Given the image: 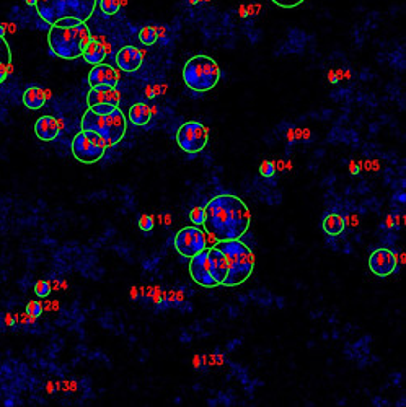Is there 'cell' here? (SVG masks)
Masks as SVG:
<instances>
[{"instance_id": "obj_1", "label": "cell", "mask_w": 406, "mask_h": 407, "mask_svg": "<svg viewBox=\"0 0 406 407\" xmlns=\"http://www.w3.org/2000/svg\"><path fill=\"white\" fill-rule=\"evenodd\" d=\"M204 227L219 241L240 240L250 228V210L237 195L221 194L207 202Z\"/></svg>"}, {"instance_id": "obj_2", "label": "cell", "mask_w": 406, "mask_h": 407, "mask_svg": "<svg viewBox=\"0 0 406 407\" xmlns=\"http://www.w3.org/2000/svg\"><path fill=\"white\" fill-rule=\"evenodd\" d=\"M90 30L85 23L75 26H57L53 25L48 33V43L51 51L60 59L72 60L80 57L90 43Z\"/></svg>"}, {"instance_id": "obj_3", "label": "cell", "mask_w": 406, "mask_h": 407, "mask_svg": "<svg viewBox=\"0 0 406 407\" xmlns=\"http://www.w3.org/2000/svg\"><path fill=\"white\" fill-rule=\"evenodd\" d=\"M225 252L228 259V274L223 280V287H239L250 279L255 269V256L245 243L240 240H225L217 245Z\"/></svg>"}, {"instance_id": "obj_4", "label": "cell", "mask_w": 406, "mask_h": 407, "mask_svg": "<svg viewBox=\"0 0 406 407\" xmlns=\"http://www.w3.org/2000/svg\"><path fill=\"white\" fill-rule=\"evenodd\" d=\"M96 3L98 0H35V8L39 17L53 26L64 18H77L85 23L92 18Z\"/></svg>"}, {"instance_id": "obj_5", "label": "cell", "mask_w": 406, "mask_h": 407, "mask_svg": "<svg viewBox=\"0 0 406 407\" xmlns=\"http://www.w3.org/2000/svg\"><path fill=\"white\" fill-rule=\"evenodd\" d=\"M128 127L123 111L116 107L110 114H96L92 107H88L82 118V130H92L100 135L106 142V147H114L123 140Z\"/></svg>"}, {"instance_id": "obj_6", "label": "cell", "mask_w": 406, "mask_h": 407, "mask_svg": "<svg viewBox=\"0 0 406 407\" xmlns=\"http://www.w3.org/2000/svg\"><path fill=\"white\" fill-rule=\"evenodd\" d=\"M219 78H221V69L209 55H194L183 67V80L186 87L193 91H211L219 83Z\"/></svg>"}, {"instance_id": "obj_7", "label": "cell", "mask_w": 406, "mask_h": 407, "mask_svg": "<svg viewBox=\"0 0 406 407\" xmlns=\"http://www.w3.org/2000/svg\"><path fill=\"white\" fill-rule=\"evenodd\" d=\"M106 142L92 130H80L72 140V155L80 163L92 165L101 160L106 152Z\"/></svg>"}, {"instance_id": "obj_8", "label": "cell", "mask_w": 406, "mask_h": 407, "mask_svg": "<svg viewBox=\"0 0 406 407\" xmlns=\"http://www.w3.org/2000/svg\"><path fill=\"white\" fill-rule=\"evenodd\" d=\"M209 142V129L198 121L185 123L176 132V143L186 153H199Z\"/></svg>"}, {"instance_id": "obj_9", "label": "cell", "mask_w": 406, "mask_h": 407, "mask_svg": "<svg viewBox=\"0 0 406 407\" xmlns=\"http://www.w3.org/2000/svg\"><path fill=\"white\" fill-rule=\"evenodd\" d=\"M173 245L176 248V251L180 252L183 257H193L198 252L204 251L207 246L206 235L199 230L198 227H185L175 235Z\"/></svg>"}, {"instance_id": "obj_10", "label": "cell", "mask_w": 406, "mask_h": 407, "mask_svg": "<svg viewBox=\"0 0 406 407\" xmlns=\"http://www.w3.org/2000/svg\"><path fill=\"white\" fill-rule=\"evenodd\" d=\"M189 274H191V279H193L198 285H201V287H204V288L219 287L217 282L212 277V274H211V263H209V249L207 248L204 251H201L196 256L191 257Z\"/></svg>"}, {"instance_id": "obj_11", "label": "cell", "mask_w": 406, "mask_h": 407, "mask_svg": "<svg viewBox=\"0 0 406 407\" xmlns=\"http://www.w3.org/2000/svg\"><path fill=\"white\" fill-rule=\"evenodd\" d=\"M396 264H398L396 254L391 249H387V248L375 249L370 254V257H369V269H370V272L375 274L377 277L391 275L395 272Z\"/></svg>"}, {"instance_id": "obj_12", "label": "cell", "mask_w": 406, "mask_h": 407, "mask_svg": "<svg viewBox=\"0 0 406 407\" xmlns=\"http://www.w3.org/2000/svg\"><path fill=\"white\" fill-rule=\"evenodd\" d=\"M119 78L121 77L118 70L113 65H108V64H98L88 73V83H90V87H98V85L116 87L119 83Z\"/></svg>"}, {"instance_id": "obj_13", "label": "cell", "mask_w": 406, "mask_h": 407, "mask_svg": "<svg viewBox=\"0 0 406 407\" xmlns=\"http://www.w3.org/2000/svg\"><path fill=\"white\" fill-rule=\"evenodd\" d=\"M121 100L119 91L116 90V87H108V85H98L92 87L90 91L87 95V103L88 106H96V105H114L118 106Z\"/></svg>"}, {"instance_id": "obj_14", "label": "cell", "mask_w": 406, "mask_h": 407, "mask_svg": "<svg viewBox=\"0 0 406 407\" xmlns=\"http://www.w3.org/2000/svg\"><path fill=\"white\" fill-rule=\"evenodd\" d=\"M144 53L135 46H124L116 54V64L123 72H135L142 65Z\"/></svg>"}, {"instance_id": "obj_15", "label": "cell", "mask_w": 406, "mask_h": 407, "mask_svg": "<svg viewBox=\"0 0 406 407\" xmlns=\"http://www.w3.org/2000/svg\"><path fill=\"white\" fill-rule=\"evenodd\" d=\"M209 263H211V274L217 285H222L228 274V259L225 252L217 246L209 248Z\"/></svg>"}, {"instance_id": "obj_16", "label": "cell", "mask_w": 406, "mask_h": 407, "mask_svg": "<svg viewBox=\"0 0 406 407\" xmlns=\"http://www.w3.org/2000/svg\"><path fill=\"white\" fill-rule=\"evenodd\" d=\"M60 124L53 116H43L35 123V134L44 142H51L59 135Z\"/></svg>"}, {"instance_id": "obj_17", "label": "cell", "mask_w": 406, "mask_h": 407, "mask_svg": "<svg viewBox=\"0 0 406 407\" xmlns=\"http://www.w3.org/2000/svg\"><path fill=\"white\" fill-rule=\"evenodd\" d=\"M46 90H43L41 87L31 85L26 88V91L23 93V105H25L28 109H41L46 103Z\"/></svg>"}, {"instance_id": "obj_18", "label": "cell", "mask_w": 406, "mask_h": 407, "mask_svg": "<svg viewBox=\"0 0 406 407\" xmlns=\"http://www.w3.org/2000/svg\"><path fill=\"white\" fill-rule=\"evenodd\" d=\"M106 49L105 46L98 41V38H92L90 43L87 44L85 51H83L82 57L85 59V62L92 64V65H98V64H103V60L106 57Z\"/></svg>"}, {"instance_id": "obj_19", "label": "cell", "mask_w": 406, "mask_h": 407, "mask_svg": "<svg viewBox=\"0 0 406 407\" xmlns=\"http://www.w3.org/2000/svg\"><path fill=\"white\" fill-rule=\"evenodd\" d=\"M152 118V111L146 103H135L129 111V119L134 125H146Z\"/></svg>"}, {"instance_id": "obj_20", "label": "cell", "mask_w": 406, "mask_h": 407, "mask_svg": "<svg viewBox=\"0 0 406 407\" xmlns=\"http://www.w3.org/2000/svg\"><path fill=\"white\" fill-rule=\"evenodd\" d=\"M323 230L330 236H339L344 231V218L338 213H330L323 218Z\"/></svg>"}, {"instance_id": "obj_21", "label": "cell", "mask_w": 406, "mask_h": 407, "mask_svg": "<svg viewBox=\"0 0 406 407\" xmlns=\"http://www.w3.org/2000/svg\"><path fill=\"white\" fill-rule=\"evenodd\" d=\"M158 39V33L155 26H144L141 31H139V41L146 46H152L155 44Z\"/></svg>"}, {"instance_id": "obj_22", "label": "cell", "mask_w": 406, "mask_h": 407, "mask_svg": "<svg viewBox=\"0 0 406 407\" xmlns=\"http://www.w3.org/2000/svg\"><path fill=\"white\" fill-rule=\"evenodd\" d=\"M98 2H100V10L106 15H114L121 8L119 0H98Z\"/></svg>"}, {"instance_id": "obj_23", "label": "cell", "mask_w": 406, "mask_h": 407, "mask_svg": "<svg viewBox=\"0 0 406 407\" xmlns=\"http://www.w3.org/2000/svg\"><path fill=\"white\" fill-rule=\"evenodd\" d=\"M189 220L194 223L196 227L204 225V220H206V209L204 207H194L189 213Z\"/></svg>"}, {"instance_id": "obj_24", "label": "cell", "mask_w": 406, "mask_h": 407, "mask_svg": "<svg viewBox=\"0 0 406 407\" xmlns=\"http://www.w3.org/2000/svg\"><path fill=\"white\" fill-rule=\"evenodd\" d=\"M0 62L12 64V51L5 39L0 36Z\"/></svg>"}, {"instance_id": "obj_25", "label": "cell", "mask_w": 406, "mask_h": 407, "mask_svg": "<svg viewBox=\"0 0 406 407\" xmlns=\"http://www.w3.org/2000/svg\"><path fill=\"white\" fill-rule=\"evenodd\" d=\"M35 293L38 295L39 298L49 297V293H51V283L48 282V280H38V282L35 283Z\"/></svg>"}, {"instance_id": "obj_26", "label": "cell", "mask_w": 406, "mask_h": 407, "mask_svg": "<svg viewBox=\"0 0 406 407\" xmlns=\"http://www.w3.org/2000/svg\"><path fill=\"white\" fill-rule=\"evenodd\" d=\"M153 227H155V222H153L152 215H141L139 217V228L142 231H152Z\"/></svg>"}, {"instance_id": "obj_27", "label": "cell", "mask_w": 406, "mask_h": 407, "mask_svg": "<svg viewBox=\"0 0 406 407\" xmlns=\"http://www.w3.org/2000/svg\"><path fill=\"white\" fill-rule=\"evenodd\" d=\"M26 313L33 318H38L41 316V313H43V305H41V301H36L33 300L26 305Z\"/></svg>"}, {"instance_id": "obj_28", "label": "cell", "mask_w": 406, "mask_h": 407, "mask_svg": "<svg viewBox=\"0 0 406 407\" xmlns=\"http://www.w3.org/2000/svg\"><path fill=\"white\" fill-rule=\"evenodd\" d=\"M274 171H276V166H274L273 161H263L261 163V168H259L261 176L271 177V176H274Z\"/></svg>"}, {"instance_id": "obj_29", "label": "cell", "mask_w": 406, "mask_h": 407, "mask_svg": "<svg viewBox=\"0 0 406 407\" xmlns=\"http://www.w3.org/2000/svg\"><path fill=\"white\" fill-rule=\"evenodd\" d=\"M271 2L281 8H294V7H298L300 3H303L305 0H271Z\"/></svg>"}, {"instance_id": "obj_30", "label": "cell", "mask_w": 406, "mask_h": 407, "mask_svg": "<svg viewBox=\"0 0 406 407\" xmlns=\"http://www.w3.org/2000/svg\"><path fill=\"white\" fill-rule=\"evenodd\" d=\"M116 107L118 106H114V105H96V106H92V109L95 111L96 114H110V113H113Z\"/></svg>"}, {"instance_id": "obj_31", "label": "cell", "mask_w": 406, "mask_h": 407, "mask_svg": "<svg viewBox=\"0 0 406 407\" xmlns=\"http://www.w3.org/2000/svg\"><path fill=\"white\" fill-rule=\"evenodd\" d=\"M78 23H83V21L77 20V18H64V20H59L55 25L57 26H75Z\"/></svg>"}, {"instance_id": "obj_32", "label": "cell", "mask_w": 406, "mask_h": 407, "mask_svg": "<svg viewBox=\"0 0 406 407\" xmlns=\"http://www.w3.org/2000/svg\"><path fill=\"white\" fill-rule=\"evenodd\" d=\"M10 65H12V64L0 62V83H2V82L8 77V72H10Z\"/></svg>"}, {"instance_id": "obj_33", "label": "cell", "mask_w": 406, "mask_h": 407, "mask_svg": "<svg viewBox=\"0 0 406 407\" xmlns=\"http://www.w3.org/2000/svg\"><path fill=\"white\" fill-rule=\"evenodd\" d=\"M3 33H5V28H3V25H0V36L3 38Z\"/></svg>"}]
</instances>
